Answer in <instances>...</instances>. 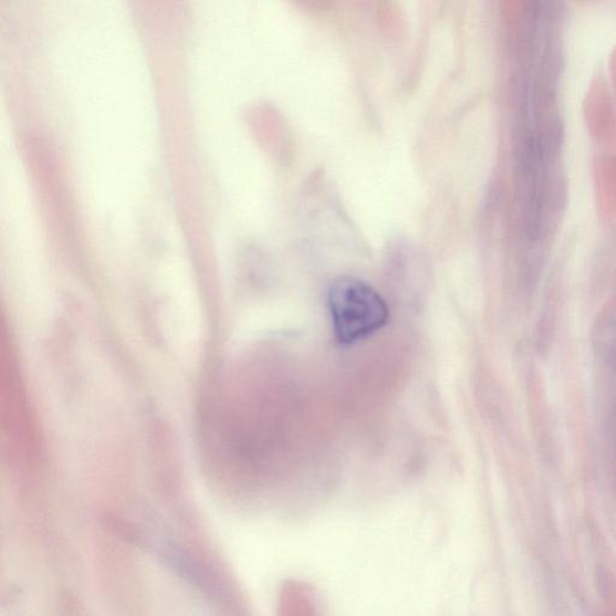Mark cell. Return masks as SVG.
Segmentation results:
<instances>
[{"instance_id":"obj_1","label":"cell","mask_w":616,"mask_h":616,"mask_svg":"<svg viewBox=\"0 0 616 616\" xmlns=\"http://www.w3.org/2000/svg\"><path fill=\"white\" fill-rule=\"evenodd\" d=\"M327 303L340 344H355L374 335L389 319L386 301L359 279L336 280L328 291Z\"/></svg>"}]
</instances>
